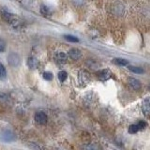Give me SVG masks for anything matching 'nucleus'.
Returning a JSON list of instances; mask_svg holds the SVG:
<instances>
[{"label": "nucleus", "instance_id": "obj_1", "mask_svg": "<svg viewBox=\"0 0 150 150\" xmlns=\"http://www.w3.org/2000/svg\"><path fill=\"white\" fill-rule=\"evenodd\" d=\"M1 140H3L4 142H13V141L16 140V135L14 134L12 131H9V130H5L1 133V136H0Z\"/></svg>", "mask_w": 150, "mask_h": 150}, {"label": "nucleus", "instance_id": "obj_2", "mask_svg": "<svg viewBox=\"0 0 150 150\" xmlns=\"http://www.w3.org/2000/svg\"><path fill=\"white\" fill-rule=\"evenodd\" d=\"M8 62L9 65L11 66V67H17V66L21 62L20 56L15 53H11L8 56Z\"/></svg>", "mask_w": 150, "mask_h": 150}, {"label": "nucleus", "instance_id": "obj_3", "mask_svg": "<svg viewBox=\"0 0 150 150\" xmlns=\"http://www.w3.org/2000/svg\"><path fill=\"white\" fill-rule=\"evenodd\" d=\"M35 120L38 124L43 125L45 124L47 120H48V117H47L46 114L43 112H38L37 114L35 115Z\"/></svg>", "mask_w": 150, "mask_h": 150}, {"label": "nucleus", "instance_id": "obj_4", "mask_svg": "<svg viewBox=\"0 0 150 150\" xmlns=\"http://www.w3.org/2000/svg\"><path fill=\"white\" fill-rule=\"evenodd\" d=\"M142 111L145 115H150V97L144 98L142 102Z\"/></svg>", "mask_w": 150, "mask_h": 150}, {"label": "nucleus", "instance_id": "obj_5", "mask_svg": "<svg viewBox=\"0 0 150 150\" xmlns=\"http://www.w3.org/2000/svg\"><path fill=\"white\" fill-rule=\"evenodd\" d=\"M128 83L129 86L131 89H133V90H140L141 88V83L139 80H137L136 78H132V77H129L128 79Z\"/></svg>", "mask_w": 150, "mask_h": 150}, {"label": "nucleus", "instance_id": "obj_6", "mask_svg": "<svg viewBox=\"0 0 150 150\" xmlns=\"http://www.w3.org/2000/svg\"><path fill=\"white\" fill-rule=\"evenodd\" d=\"M90 81V75H89L88 72L84 71V70H82V71L79 72V82L82 83L83 84H86Z\"/></svg>", "mask_w": 150, "mask_h": 150}, {"label": "nucleus", "instance_id": "obj_7", "mask_svg": "<svg viewBox=\"0 0 150 150\" xmlns=\"http://www.w3.org/2000/svg\"><path fill=\"white\" fill-rule=\"evenodd\" d=\"M69 56L70 58H71L72 60H78L81 58V56H82V53H81V51H80L79 49L77 48H72V49H70L69 51Z\"/></svg>", "mask_w": 150, "mask_h": 150}, {"label": "nucleus", "instance_id": "obj_8", "mask_svg": "<svg viewBox=\"0 0 150 150\" xmlns=\"http://www.w3.org/2000/svg\"><path fill=\"white\" fill-rule=\"evenodd\" d=\"M97 76L100 81H107L111 77V71L109 69H102L97 73Z\"/></svg>", "mask_w": 150, "mask_h": 150}, {"label": "nucleus", "instance_id": "obj_9", "mask_svg": "<svg viewBox=\"0 0 150 150\" xmlns=\"http://www.w3.org/2000/svg\"><path fill=\"white\" fill-rule=\"evenodd\" d=\"M54 59H55L56 62L62 64V63H65L66 61H67L68 55L65 53H63V52H57V53L54 54Z\"/></svg>", "mask_w": 150, "mask_h": 150}, {"label": "nucleus", "instance_id": "obj_10", "mask_svg": "<svg viewBox=\"0 0 150 150\" xmlns=\"http://www.w3.org/2000/svg\"><path fill=\"white\" fill-rule=\"evenodd\" d=\"M27 65L30 69H36L39 65V61H38L35 57H29L27 61Z\"/></svg>", "mask_w": 150, "mask_h": 150}, {"label": "nucleus", "instance_id": "obj_11", "mask_svg": "<svg viewBox=\"0 0 150 150\" xmlns=\"http://www.w3.org/2000/svg\"><path fill=\"white\" fill-rule=\"evenodd\" d=\"M114 63L115 65H119V66H127L129 64L128 60L123 59V58H115L114 59Z\"/></svg>", "mask_w": 150, "mask_h": 150}, {"label": "nucleus", "instance_id": "obj_12", "mask_svg": "<svg viewBox=\"0 0 150 150\" xmlns=\"http://www.w3.org/2000/svg\"><path fill=\"white\" fill-rule=\"evenodd\" d=\"M129 69L134 73H143L144 72V69L142 68L136 67V66H129Z\"/></svg>", "mask_w": 150, "mask_h": 150}, {"label": "nucleus", "instance_id": "obj_13", "mask_svg": "<svg viewBox=\"0 0 150 150\" xmlns=\"http://www.w3.org/2000/svg\"><path fill=\"white\" fill-rule=\"evenodd\" d=\"M67 77H68V73L66 72V71H64V70H62V71H60L58 73V79H59V81L61 83L65 82L66 79H67Z\"/></svg>", "mask_w": 150, "mask_h": 150}, {"label": "nucleus", "instance_id": "obj_14", "mask_svg": "<svg viewBox=\"0 0 150 150\" xmlns=\"http://www.w3.org/2000/svg\"><path fill=\"white\" fill-rule=\"evenodd\" d=\"M6 76H7V70L5 69L4 66L0 63V78L4 79V78H6Z\"/></svg>", "mask_w": 150, "mask_h": 150}, {"label": "nucleus", "instance_id": "obj_15", "mask_svg": "<svg viewBox=\"0 0 150 150\" xmlns=\"http://www.w3.org/2000/svg\"><path fill=\"white\" fill-rule=\"evenodd\" d=\"M64 38L67 40L70 41V42H78L79 40H78V38L76 37H74V36H71V35H65Z\"/></svg>", "mask_w": 150, "mask_h": 150}, {"label": "nucleus", "instance_id": "obj_16", "mask_svg": "<svg viewBox=\"0 0 150 150\" xmlns=\"http://www.w3.org/2000/svg\"><path fill=\"white\" fill-rule=\"evenodd\" d=\"M139 129H139L138 125H131V126H129V133H136Z\"/></svg>", "mask_w": 150, "mask_h": 150}, {"label": "nucleus", "instance_id": "obj_17", "mask_svg": "<svg viewBox=\"0 0 150 150\" xmlns=\"http://www.w3.org/2000/svg\"><path fill=\"white\" fill-rule=\"evenodd\" d=\"M43 78L47 80V81H51V80L53 79V73L50 71H46L43 73Z\"/></svg>", "mask_w": 150, "mask_h": 150}, {"label": "nucleus", "instance_id": "obj_18", "mask_svg": "<svg viewBox=\"0 0 150 150\" xmlns=\"http://www.w3.org/2000/svg\"><path fill=\"white\" fill-rule=\"evenodd\" d=\"M2 15H3V17H4L5 20H7V21H8V22L12 21V18H13L12 14H9V13H8V12H3V13H2Z\"/></svg>", "mask_w": 150, "mask_h": 150}, {"label": "nucleus", "instance_id": "obj_19", "mask_svg": "<svg viewBox=\"0 0 150 150\" xmlns=\"http://www.w3.org/2000/svg\"><path fill=\"white\" fill-rule=\"evenodd\" d=\"M5 49H6V42L3 39H0V53L4 52Z\"/></svg>", "mask_w": 150, "mask_h": 150}, {"label": "nucleus", "instance_id": "obj_20", "mask_svg": "<svg viewBox=\"0 0 150 150\" xmlns=\"http://www.w3.org/2000/svg\"><path fill=\"white\" fill-rule=\"evenodd\" d=\"M41 13L44 14V15L49 14V8L46 7V6H42V8H41Z\"/></svg>", "mask_w": 150, "mask_h": 150}, {"label": "nucleus", "instance_id": "obj_21", "mask_svg": "<svg viewBox=\"0 0 150 150\" xmlns=\"http://www.w3.org/2000/svg\"><path fill=\"white\" fill-rule=\"evenodd\" d=\"M146 123L145 122H144V121H140L139 122V124H138V127H139V129H144L145 127H146Z\"/></svg>", "mask_w": 150, "mask_h": 150}, {"label": "nucleus", "instance_id": "obj_22", "mask_svg": "<svg viewBox=\"0 0 150 150\" xmlns=\"http://www.w3.org/2000/svg\"><path fill=\"white\" fill-rule=\"evenodd\" d=\"M73 2L75 5H77V6H81V5H83V3L84 2V0H73Z\"/></svg>", "mask_w": 150, "mask_h": 150}]
</instances>
